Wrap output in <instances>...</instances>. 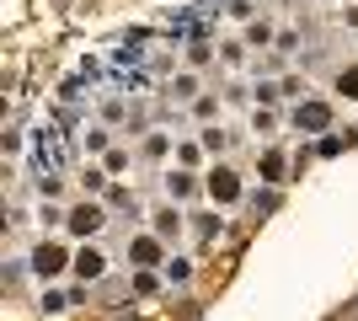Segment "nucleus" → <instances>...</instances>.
Returning <instances> with one entry per match:
<instances>
[{"instance_id":"obj_8","label":"nucleus","mask_w":358,"mask_h":321,"mask_svg":"<svg viewBox=\"0 0 358 321\" xmlns=\"http://www.w3.org/2000/svg\"><path fill=\"white\" fill-rule=\"evenodd\" d=\"M278 171H284V155L268 150V155H262V177H278Z\"/></svg>"},{"instance_id":"obj_3","label":"nucleus","mask_w":358,"mask_h":321,"mask_svg":"<svg viewBox=\"0 0 358 321\" xmlns=\"http://www.w3.org/2000/svg\"><path fill=\"white\" fill-rule=\"evenodd\" d=\"M70 230H75V236H96V230H102V209H91V204H86V209H75Z\"/></svg>"},{"instance_id":"obj_7","label":"nucleus","mask_w":358,"mask_h":321,"mask_svg":"<svg viewBox=\"0 0 358 321\" xmlns=\"http://www.w3.org/2000/svg\"><path fill=\"white\" fill-rule=\"evenodd\" d=\"M161 257V252H155V241H150V236H139L134 241V262H155Z\"/></svg>"},{"instance_id":"obj_2","label":"nucleus","mask_w":358,"mask_h":321,"mask_svg":"<svg viewBox=\"0 0 358 321\" xmlns=\"http://www.w3.org/2000/svg\"><path fill=\"white\" fill-rule=\"evenodd\" d=\"M294 123H299V129H327V123H331V107L327 102H305L294 113Z\"/></svg>"},{"instance_id":"obj_4","label":"nucleus","mask_w":358,"mask_h":321,"mask_svg":"<svg viewBox=\"0 0 358 321\" xmlns=\"http://www.w3.org/2000/svg\"><path fill=\"white\" fill-rule=\"evenodd\" d=\"M59 268H64V252H59V246H38V273H59Z\"/></svg>"},{"instance_id":"obj_5","label":"nucleus","mask_w":358,"mask_h":321,"mask_svg":"<svg viewBox=\"0 0 358 321\" xmlns=\"http://www.w3.org/2000/svg\"><path fill=\"white\" fill-rule=\"evenodd\" d=\"M75 273L80 278H102V252H80V257H75Z\"/></svg>"},{"instance_id":"obj_9","label":"nucleus","mask_w":358,"mask_h":321,"mask_svg":"<svg viewBox=\"0 0 358 321\" xmlns=\"http://www.w3.org/2000/svg\"><path fill=\"white\" fill-rule=\"evenodd\" d=\"M337 86H343V97H358V70H343V80H337Z\"/></svg>"},{"instance_id":"obj_6","label":"nucleus","mask_w":358,"mask_h":321,"mask_svg":"<svg viewBox=\"0 0 358 321\" xmlns=\"http://www.w3.org/2000/svg\"><path fill=\"white\" fill-rule=\"evenodd\" d=\"M166 187H171L177 199H187V193H198V187H193V177H187V171H177V177H166Z\"/></svg>"},{"instance_id":"obj_1","label":"nucleus","mask_w":358,"mask_h":321,"mask_svg":"<svg viewBox=\"0 0 358 321\" xmlns=\"http://www.w3.org/2000/svg\"><path fill=\"white\" fill-rule=\"evenodd\" d=\"M203 187H209V193H214V199H220V204H236V199H241V177H236V171H230V166L209 171V183H203Z\"/></svg>"}]
</instances>
